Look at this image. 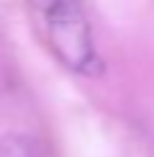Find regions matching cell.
Instances as JSON below:
<instances>
[{
	"instance_id": "6da1fadb",
	"label": "cell",
	"mask_w": 154,
	"mask_h": 157,
	"mask_svg": "<svg viewBox=\"0 0 154 157\" xmlns=\"http://www.w3.org/2000/svg\"><path fill=\"white\" fill-rule=\"evenodd\" d=\"M26 5L46 47L64 67L80 75L98 72L100 59L82 0H26Z\"/></svg>"
},
{
	"instance_id": "7a4b0ae2",
	"label": "cell",
	"mask_w": 154,
	"mask_h": 157,
	"mask_svg": "<svg viewBox=\"0 0 154 157\" xmlns=\"http://www.w3.org/2000/svg\"><path fill=\"white\" fill-rule=\"evenodd\" d=\"M0 157H44V147L31 134L10 132L0 136Z\"/></svg>"
}]
</instances>
